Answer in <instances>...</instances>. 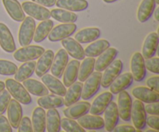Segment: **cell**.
<instances>
[{"label": "cell", "instance_id": "1", "mask_svg": "<svg viewBox=\"0 0 159 132\" xmlns=\"http://www.w3.org/2000/svg\"><path fill=\"white\" fill-rule=\"evenodd\" d=\"M5 85L10 93L11 96L23 105H28L32 102V98L25 87L18 81L12 79H7L5 81Z\"/></svg>", "mask_w": 159, "mask_h": 132}, {"label": "cell", "instance_id": "2", "mask_svg": "<svg viewBox=\"0 0 159 132\" xmlns=\"http://www.w3.org/2000/svg\"><path fill=\"white\" fill-rule=\"evenodd\" d=\"M19 29L18 40L20 46L24 47L30 45L34 38L36 29L35 20L30 16L25 17Z\"/></svg>", "mask_w": 159, "mask_h": 132}, {"label": "cell", "instance_id": "3", "mask_svg": "<svg viewBox=\"0 0 159 132\" xmlns=\"http://www.w3.org/2000/svg\"><path fill=\"white\" fill-rule=\"evenodd\" d=\"M102 73L101 71L93 72L85 81V84L82 85L81 98L83 100L91 99L98 91L101 85Z\"/></svg>", "mask_w": 159, "mask_h": 132}, {"label": "cell", "instance_id": "4", "mask_svg": "<svg viewBox=\"0 0 159 132\" xmlns=\"http://www.w3.org/2000/svg\"><path fill=\"white\" fill-rule=\"evenodd\" d=\"M44 48L38 45H27L14 51L13 57L20 62H26L38 59L44 52Z\"/></svg>", "mask_w": 159, "mask_h": 132}, {"label": "cell", "instance_id": "5", "mask_svg": "<svg viewBox=\"0 0 159 132\" xmlns=\"http://www.w3.org/2000/svg\"><path fill=\"white\" fill-rule=\"evenodd\" d=\"M25 13L34 20L43 21L51 18V11L48 8L34 2L25 1L21 5Z\"/></svg>", "mask_w": 159, "mask_h": 132}, {"label": "cell", "instance_id": "6", "mask_svg": "<svg viewBox=\"0 0 159 132\" xmlns=\"http://www.w3.org/2000/svg\"><path fill=\"white\" fill-rule=\"evenodd\" d=\"M146 118L147 113L144 109V103L139 99H135L132 102L130 113V119L132 120L134 127L136 129L144 130L146 126Z\"/></svg>", "mask_w": 159, "mask_h": 132}, {"label": "cell", "instance_id": "7", "mask_svg": "<svg viewBox=\"0 0 159 132\" xmlns=\"http://www.w3.org/2000/svg\"><path fill=\"white\" fill-rule=\"evenodd\" d=\"M77 30V26L74 23H61L53 27L50 32L48 40L51 42L61 41L72 35Z\"/></svg>", "mask_w": 159, "mask_h": 132}, {"label": "cell", "instance_id": "8", "mask_svg": "<svg viewBox=\"0 0 159 132\" xmlns=\"http://www.w3.org/2000/svg\"><path fill=\"white\" fill-rule=\"evenodd\" d=\"M145 59L143 57L141 52H135L131 56L130 62V71L133 75L134 80L136 82H141L145 79L147 71H146L145 64H144Z\"/></svg>", "mask_w": 159, "mask_h": 132}, {"label": "cell", "instance_id": "9", "mask_svg": "<svg viewBox=\"0 0 159 132\" xmlns=\"http://www.w3.org/2000/svg\"><path fill=\"white\" fill-rule=\"evenodd\" d=\"M123 62L120 59H115L109 66L104 70L101 79V85L103 88H108L115 79L122 72Z\"/></svg>", "mask_w": 159, "mask_h": 132}, {"label": "cell", "instance_id": "10", "mask_svg": "<svg viewBox=\"0 0 159 132\" xmlns=\"http://www.w3.org/2000/svg\"><path fill=\"white\" fill-rule=\"evenodd\" d=\"M132 99L127 91L120 92L118 93L117 109L119 116L124 121H129L130 120V113L132 107Z\"/></svg>", "mask_w": 159, "mask_h": 132}, {"label": "cell", "instance_id": "11", "mask_svg": "<svg viewBox=\"0 0 159 132\" xmlns=\"http://www.w3.org/2000/svg\"><path fill=\"white\" fill-rule=\"evenodd\" d=\"M68 63V54L64 48L58 50L54 56L52 65L51 67V71L52 75L57 79L62 77L65 67Z\"/></svg>", "mask_w": 159, "mask_h": 132}, {"label": "cell", "instance_id": "12", "mask_svg": "<svg viewBox=\"0 0 159 132\" xmlns=\"http://www.w3.org/2000/svg\"><path fill=\"white\" fill-rule=\"evenodd\" d=\"M113 94L110 92H104L94 99L90 105L89 112L93 115H101L103 113L110 102L113 100Z\"/></svg>", "mask_w": 159, "mask_h": 132}, {"label": "cell", "instance_id": "13", "mask_svg": "<svg viewBox=\"0 0 159 132\" xmlns=\"http://www.w3.org/2000/svg\"><path fill=\"white\" fill-rule=\"evenodd\" d=\"M91 103L87 101H78L71 104L69 107H67L63 111L64 115L70 119L77 120L83 115L87 114L89 112Z\"/></svg>", "mask_w": 159, "mask_h": 132}, {"label": "cell", "instance_id": "14", "mask_svg": "<svg viewBox=\"0 0 159 132\" xmlns=\"http://www.w3.org/2000/svg\"><path fill=\"white\" fill-rule=\"evenodd\" d=\"M104 113V127L108 132L113 131L119 121V113L116 103L110 102Z\"/></svg>", "mask_w": 159, "mask_h": 132}, {"label": "cell", "instance_id": "15", "mask_svg": "<svg viewBox=\"0 0 159 132\" xmlns=\"http://www.w3.org/2000/svg\"><path fill=\"white\" fill-rule=\"evenodd\" d=\"M61 41V44L64 49L67 51L70 56L76 60H83L85 58V51L81 43L76 41L74 38L68 37L67 38L63 39Z\"/></svg>", "mask_w": 159, "mask_h": 132}, {"label": "cell", "instance_id": "16", "mask_svg": "<svg viewBox=\"0 0 159 132\" xmlns=\"http://www.w3.org/2000/svg\"><path fill=\"white\" fill-rule=\"evenodd\" d=\"M0 46L7 53H13L16 50L13 36L6 24L0 22Z\"/></svg>", "mask_w": 159, "mask_h": 132}, {"label": "cell", "instance_id": "17", "mask_svg": "<svg viewBox=\"0 0 159 132\" xmlns=\"http://www.w3.org/2000/svg\"><path fill=\"white\" fill-rule=\"evenodd\" d=\"M41 81L48 88V91L57 96H65L67 91L66 87L57 78L47 73L42 76Z\"/></svg>", "mask_w": 159, "mask_h": 132}, {"label": "cell", "instance_id": "18", "mask_svg": "<svg viewBox=\"0 0 159 132\" xmlns=\"http://www.w3.org/2000/svg\"><path fill=\"white\" fill-rule=\"evenodd\" d=\"M54 56V53L52 50H47L39 57L37 62H36L35 68V73L38 77L41 78L51 69Z\"/></svg>", "mask_w": 159, "mask_h": 132}, {"label": "cell", "instance_id": "19", "mask_svg": "<svg viewBox=\"0 0 159 132\" xmlns=\"http://www.w3.org/2000/svg\"><path fill=\"white\" fill-rule=\"evenodd\" d=\"M6 110L9 124L12 128L16 129L23 117V109L21 104L15 99H11Z\"/></svg>", "mask_w": 159, "mask_h": 132}, {"label": "cell", "instance_id": "20", "mask_svg": "<svg viewBox=\"0 0 159 132\" xmlns=\"http://www.w3.org/2000/svg\"><path fill=\"white\" fill-rule=\"evenodd\" d=\"M117 55V50L116 48L110 47L98 56L97 60L95 61L94 69L97 71H103L106 68L116 59Z\"/></svg>", "mask_w": 159, "mask_h": 132}, {"label": "cell", "instance_id": "21", "mask_svg": "<svg viewBox=\"0 0 159 132\" xmlns=\"http://www.w3.org/2000/svg\"><path fill=\"white\" fill-rule=\"evenodd\" d=\"M77 120L79 125L85 130L87 129L89 130H97L104 127V120L99 116V115L85 114Z\"/></svg>", "mask_w": 159, "mask_h": 132}, {"label": "cell", "instance_id": "22", "mask_svg": "<svg viewBox=\"0 0 159 132\" xmlns=\"http://www.w3.org/2000/svg\"><path fill=\"white\" fill-rule=\"evenodd\" d=\"M158 47V33H150L144 40L142 45V54L144 59L150 58L156 54Z\"/></svg>", "mask_w": 159, "mask_h": 132}, {"label": "cell", "instance_id": "23", "mask_svg": "<svg viewBox=\"0 0 159 132\" xmlns=\"http://www.w3.org/2000/svg\"><path fill=\"white\" fill-rule=\"evenodd\" d=\"M134 78L130 72L120 74L110 85V91L113 94H118L120 92L127 89L133 83Z\"/></svg>", "mask_w": 159, "mask_h": 132}, {"label": "cell", "instance_id": "24", "mask_svg": "<svg viewBox=\"0 0 159 132\" xmlns=\"http://www.w3.org/2000/svg\"><path fill=\"white\" fill-rule=\"evenodd\" d=\"M2 4L11 19L16 22H22L25 19V12L18 0H2Z\"/></svg>", "mask_w": 159, "mask_h": 132}, {"label": "cell", "instance_id": "25", "mask_svg": "<svg viewBox=\"0 0 159 132\" xmlns=\"http://www.w3.org/2000/svg\"><path fill=\"white\" fill-rule=\"evenodd\" d=\"M132 95L137 99H139L141 102H146V103L159 101V93L151 89L148 87H135L132 89Z\"/></svg>", "mask_w": 159, "mask_h": 132}, {"label": "cell", "instance_id": "26", "mask_svg": "<svg viewBox=\"0 0 159 132\" xmlns=\"http://www.w3.org/2000/svg\"><path fill=\"white\" fill-rule=\"evenodd\" d=\"M80 62L79 60H71L65 67L63 75V84L65 87H68L74 83L78 79Z\"/></svg>", "mask_w": 159, "mask_h": 132}, {"label": "cell", "instance_id": "27", "mask_svg": "<svg viewBox=\"0 0 159 132\" xmlns=\"http://www.w3.org/2000/svg\"><path fill=\"white\" fill-rule=\"evenodd\" d=\"M101 35L98 27H86L80 30L75 35V40L79 43H88L97 40Z\"/></svg>", "mask_w": 159, "mask_h": 132}, {"label": "cell", "instance_id": "28", "mask_svg": "<svg viewBox=\"0 0 159 132\" xmlns=\"http://www.w3.org/2000/svg\"><path fill=\"white\" fill-rule=\"evenodd\" d=\"M156 6L155 0H142L137 11V18L140 23H145L153 15Z\"/></svg>", "mask_w": 159, "mask_h": 132}, {"label": "cell", "instance_id": "29", "mask_svg": "<svg viewBox=\"0 0 159 132\" xmlns=\"http://www.w3.org/2000/svg\"><path fill=\"white\" fill-rule=\"evenodd\" d=\"M31 122L34 132L46 131V112L43 108L37 107L34 109Z\"/></svg>", "mask_w": 159, "mask_h": 132}, {"label": "cell", "instance_id": "30", "mask_svg": "<svg viewBox=\"0 0 159 132\" xmlns=\"http://www.w3.org/2000/svg\"><path fill=\"white\" fill-rule=\"evenodd\" d=\"M37 104L39 107L43 109L59 108L65 105L64 99L62 96H57L55 94H47L45 96H40L37 99Z\"/></svg>", "mask_w": 159, "mask_h": 132}, {"label": "cell", "instance_id": "31", "mask_svg": "<svg viewBox=\"0 0 159 132\" xmlns=\"http://www.w3.org/2000/svg\"><path fill=\"white\" fill-rule=\"evenodd\" d=\"M110 47V42L105 39H101V40H96L94 41L91 42L90 44H89L85 48V55L90 57H98L100 54H102L104 51Z\"/></svg>", "mask_w": 159, "mask_h": 132}, {"label": "cell", "instance_id": "32", "mask_svg": "<svg viewBox=\"0 0 159 132\" xmlns=\"http://www.w3.org/2000/svg\"><path fill=\"white\" fill-rule=\"evenodd\" d=\"M23 85L27 90L28 93L34 96H43L49 93L48 88L45 86L43 82L34 79L28 78L26 80L23 81Z\"/></svg>", "mask_w": 159, "mask_h": 132}, {"label": "cell", "instance_id": "33", "mask_svg": "<svg viewBox=\"0 0 159 132\" xmlns=\"http://www.w3.org/2000/svg\"><path fill=\"white\" fill-rule=\"evenodd\" d=\"M55 5L71 12H82L88 8L89 2L86 0H57Z\"/></svg>", "mask_w": 159, "mask_h": 132}, {"label": "cell", "instance_id": "34", "mask_svg": "<svg viewBox=\"0 0 159 132\" xmlns=\"http://www.w3.org/2000/svg\"><path fill=\"white\" fill-rule=\"evenodd\" d=\"M82 82H75L71 84L70 86H68V89L66 91L65 95V105L66 107H69L71 104L78 102L80 99L81 95H82Z\"/></svg>", "mask_w": 159, "mask_h": 132}, {"label": "cell", "instance_id": "35", "mask_svg": "<svg viewBox=\"0 0 159 132\" xmlns=\"http://www.w3.org/2000/svg\"><path fill=\"white\" fill-rule=\"evenodd\" d=\"M46 130L48 132L61 130V116L56 108L48 109V113H46Z\"/></svg>", "mask_w": 159, "mask_h": 132}, {"label": "cell", "instance_id": "36", "mask_svg": "<svg viewBox=\"0 0 159 132\" xmlns=\"http://www.w3.org/2000/svg\"><path fill=\"white\" fill-rule=\"evenodd\" d=\"M53 26H54V22L50 19L41 21L38 24L37 27H36L33 40L36 43H40L43 41L49 35Z\"/></svg>", "mask_w": 159, "mask_h": 132}, {"label": "cell", "instance_id": "37", "mask_svg": "<svg viewBox=\"0 0 159 132\" xmlns=\"http://www.w3.org/2000/svg\"><path fill=\"white\" fill-rule=\"evenodd\" d=\"M51 17L62 23H75L78 20L77 14L75 13L74 12H71L61 8L52 9L51 11Z\"/></svg>", "mask_w": 159, "mask_h": 132}, {"label": "cell", "instance_id": "38", "mask_svg": "<svg viewBox=\"0 0 159 132\" xmlns=\"http://www.w3.org/2000/svg\"><path fill=\"white\" fill-rule=\"evenodd\" d=\"M36 61H30L23 62L18 68L16 72L14 75L15 80L21 82L26 80V79L30 77L34 72L35 71Z\"/></svg>", "mask_w": 159, "mask_h": 132}, {"label": "cell", "instance_id": "39", "mask_svg": "<svg viewBox=\"0 0 159 132\" xmlns=\"http://www.w3.org/2000/svg\"><path fill=\"white\" fill-rule=\"evenodd\" d=\"M95 61H96V59L94 57H88L83 59L82 62L80 64V66H79V74H78L79 81L82 82H85V79L93 72Z\"/></svg>", "mask_w": 159, "mask_h": 132}, {"label": "cell", "instance_id": "40", "mask_svg": "<svg viewBox=\"0 0 159 132\" xmlns=\"http://www.w3.org/2000/svg\"><path fill=\"white\" fill-rule=\"evenodd\" d=\"M61 127L67 132H85L83 127L73 119L64 117L61 119Z\"/></svg>", "mask_w": 159, "mask_h": 132}, {"label": "cell", "instance_id": "41", "mask_svg": "<svg viewBox=\"0 0 159 132\" xmlns=\"http://www.w3.org/2000/svg\"><path fill=\"white\" fill-rule=\"evenodd\" d=\"M17 65L10 61L0 59V75H14L17 71Z\"/></svg>", "mask_w": 159, "mask_h": 132}, {"label": "cell", "instance_id": "42", "mask_svg": "<svg viewBox=\"0 0 159 132\" xmlns=\"http://www.w3.org/2000/svg\"><path fill=\"white\" fill-rule=\"evenodd\" d=\"M11 99V95L8 90L4 89L0 93V115L5 113Z\"/></svg>", "mask_w": 159, "mask_h": 132}, {"label": "cell", "instance_id": "43", "mask_svg": "<svg viewBox=\"0 0 159 132\" xmlns=\"http://www.w3.org/2000/svg\"><path fill=\"white\" fill-rule=\"evenodd\" d=\"M159 59L158 57H150L144 60V64H145L146 69L148 70L149 71L155 74H159V68H158Z\"/></svg>", "mask_w": 159, "mask_h": 132}, {"label": "cell", "instance_id": "44", "mask_svg": "<svg viewBox=\"0 0 159 132\" xmlns=\"http://www.w3.org/2000/svg\"><path fill=\"white\" fill-rule=\"evenodd\" d=\"M17 131L18 132H33V126L30 117L25 116H23L20 121V124L17 127Z\"/></svg>", "mask_w": 159, "mask_h": 132}, {"label": "cell", "instance_id": "45", "mask_svg": "<svg viewBox=\"0 0 159 132\" xmlns=\"http://www.w3.org/2000/svg\"><path fill=\"white\" fill-rule=\"evenodd\" d=\"M12 127L9 124V120L3 116L0 115V132H12Z\"/></svg>", "mask_w": 159, "mask_h": 132}, {"label": "cell", "instance_id": "46", "mask_svg": "<svg viewBox=\"0 0 159 132\" xmlns=\"http://www.w3.org/2000/svg\"><path fill=\"white\" fill-rule=\"evenodd\" d=\"M158 80H159L158 75H155V76H152V77H149L148 79H147V82H146L147 86L148 87V88H150L151 89L158 93L159 92Z\"/></svg>", "mask_w": 159, "mask_h": 132}, {"label": "cell", "instance_id": "47", "mask_svg": "<svg viewBox=\"0 0 159 132\" xmlns=\"http://www.w3.org/2000/svg\"><path fill=\"white\" fill-rule=\"evenodd\" d=\"M159 117L158 115H152L146 118V124L154 130H159Z\"/></svg>", "mask_w": 159, "mask_h": 132}, {"label": "cell", "instance_id": "48", "mask_svg": "<svg viewBox=\"0 0 159 132\" xmlns=\"http://www.w3.org/2000/svg\"><path fill=\"white\" fill-rule=\"evenodd\" d=\"M146 113H148L150 115H158L159 114L158 110V102H149L146 107H144Z\"/></svg>", "mask_w": 159, "mask_h": 132}, {"label": "cell", "instance_id": "49", "mask_svg": "<svg viewBox=\"0 0 159 132\" xmlns=\"http://www.w3.org/2000/svg\"><path fill=\"white\" fill-rule=\"evenodd\" d=\"M136 128L134 127L129 124H124V125L116 126L113 131L114 132H135Z\"/></svg>", "mask_w": 159, "mask_h": 132}, {"label": "cell", "instance_id": "50", "mask_svg": "<svg viewBox=\"0 0 159 132\" xmlns=\"http://www.w3.org/2000/svg\"><path fill=\"white\" fill-rule=\"evenodd\" d=\"M34 2L37 3V4L43 6L44 7H52L55 5L57 0H31Z\"/></svg>", "mask_w": 159, "mask_h": 132}, {"label": "cell", "instance_id": "51", "mask_svg": "<svg viewBox=\"0 0 159 132\" xmlns=\"http://www.w3.org/2000/svg\"><path fill=\"white\" fill-rule=\"evenodd\" d=\"M153 14H154V18H155V21L159 22V7H157L156 9H155Z\"/></svg>", "mask_w": 159, "mask_h": 132}, {"label": "cell", "instance_id": "52", "mask_svg": "<svg viewBox=\"0 0 159 132\" xmlns=\"http://www.w3.org/2000/svg\"><path fill=\"white\" fill-rule=\"evenodd\" d=\"M6 88V85H5V82L2 81H0V93L4 89Z\"/></svg>", "mask_w": 159, "mask_h": 132}, {"label": "cell", "instance_id": "53", "mask_svg": "<svg viewBox=\"0 0 159 132\" xmlns=\"http://www.w3.org/2000/svg\"><path fill=\"white\" fill-rule=\"evenodd\" d=\"M118 1V0H103L104 2L106 3H113V2H115Z\"/></svg>", "mask_w": 159, "mask_h": 132}, {"label": "cell", "instance_id": "54", "mask_svg": "<svg viewBox=\"0 0 159 132\" xmlns=\"http://www.w3.org/2000/svg\"><path fill=\"white\" fill-rule=\"evenodd\" d=\"M147 132H158V130H154V129H151V130H148Z\"/></svg>", "mask_w": 159, "mask_h": 132}, {"label": "cell", "instance_id": "55", "mask_svg": "<svg viewBox=\"0 0 159 132\" xmlns=\"http://www.w3.org/2000/svg\"><path fill=\"white\" fill-rule=\"evenodd\" d=\"M155 3H156V5L159 4V0H155Z\"/></svg>", "mask_w": 159, "mask_h": 132}]
</instances>
